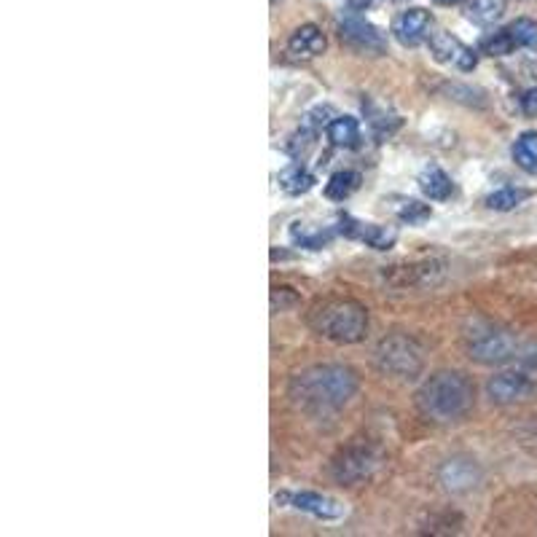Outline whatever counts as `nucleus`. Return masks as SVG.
<instances>
[{
	"label": "nucleus",
	"instance_id": "nucleus-1",
	"mask_svg": "<svg viewBox=\"0 0 537 537\" xmlns=\"http://www.w3.org/2000/svg\"><path fill=\"white\" fill-rule=\"evenodd\" d=\"M360 379L350 366L341 363H317L293 376L288 384V398L301 411L328 414L344 409L358 395Z\"/></svg>",
	"mask_w": 537,
	"mask_h": 537
},
{
	"label": "nucleus",
	"instance_id": "nucleus-2",
	"mask_svg": "<svg viewBox=\"0 0 537 537\" xmlns=\"http://www.w3.org/2000/svg\"><path fill=\"white\" fill-rule=\"evenodd\" d=\"M417 411L433 425H452L473 411L476 387L460 371H435L414 395Z\"/></svg>",
	"mask_w": 537,
	"mask_h": 537
},
{
	"label": "nucleus",
	"instance_id": "nucleus-3",
	"mask_svg": "<svg viewBox=\"0 0 537 537\" xmlns=\"http://www.w3.org/2000/svg\"><path fill=\"white\" fill-rule=\"evenodd\" d=\"M307 323L333 344H360L368 333V309L355 299H323L309 309Z\"/></svg>",
	"mask_w": 537,
	"mask_h": 537
},
{
	"label": "nucleus",
	"instance_id": "nucleus-4",
	"mask_svg": "<svg viewBox=\"0 0 537 537\" xmlns=\"http://www.w3.org/2000/svg\"><path fill=\"white\" fill-rule=\"evenodd\" d=\"M376 368L395 379H417L425 371V347L409 333H390L374 350Z\"/></svg>",
	"mask_w": 537,
	"mask_h": 537
},
{
	"label": "nucleus",
	"instance_id": "nucleus-5",
	"mask_svg": "<svg viewBox=\"0 0 537 537\" xmlns=\"http://www.w3.org/2000/svg\"><path fill=\"white\" fill-rule=\"evenodd\" d=\"M521 341L516 333L500 325H481L465 336V352L473 363L481 366H508L519 355Z\"/></svg>",
	"mask_w": 537,
	"mask_h": 537
},
{
	"label": "nucleus",
	"instance_id": "nucleus-6",
	"mask_svg": "<svg viewBox=\"0 0 537 537\" xmlns=\"http://www.w3.org/2000/svg\"><path fill=\"white\" fill-rule=\"evenodd\" d=\"M384 454L374 444H350L339 449V454L331 460V476L336 484L355 486L363 484L382 468Z\"/></svg>",
	"mask_w": 537,
	"mask_h": 537
},
{
	"label": "nucleus",
	"instance_id": "nucleus-7",
	"mask_svg": "<svg viewBox=\"0 0 537 537\" xmlns=\"http://www.w3.org/2000/svg\"><path fill=\"white\" fill-rule=\"evenodd\" d=\"M339 38L350 49L360 54H382L387 49V38L376 25H371L358 11H350L339 19Z\"/></svg>",
	"mask_w": 537,
	"mask_h": 537
},
{
	"label": "nucleus",
	"instance_id": "nucleus-8",
	"mask_svg": "<svg viewBox=\"0 0 537 537\" xmlns=\"http://www.w3.org/2000/svg\"><path fill=\"white\" fill-rule=\"evenodd\" d=\"M535 387V376H529L527 371L513 366L511 371H500V374H495L486 382V395H489V401L497 403V406H508V403L527 401L529 395L535 393Z\"/></svg>",
	"mask_w": 537,
	"mask_h": 537
},
{
	"label": "nucleus",
	"instance_id": "nucleus-9",
	"mask_svg": "<svg viewBox=\"0 0 537 537\" xmlns=\"http://www.w3.org/2000/svg\"><path fill=\"white\" fill-rule=\"evenodd\" d=\"M446 272L444 261L438 258H427V261H414V264H395L384 266V280L395 285V288H427L441 282Z\"/></svg>",
	"mask_w": 537,
	"mask_h": 537
},
{
	"label": "nucleus",
	"instance_id": "nucleus-10",
	"mask_svg": "<svg viewBox=\"0 0 537 537\" xmlns=\"http://www.w3.org/2000/svg\"><path fill=\"white\" fill-rule=\"evenodd\" d=\"M427 46H430V54H433L435 62H444V65H454L462 73H470L476 70L478 65V54L465 46V43L452 33H433L427 38Z\"/></svg>",
	"mask_w": 537,
	"mask_h": 537
},
{
	"label": "nucleus",
	"instance_id": "nucleus-11",
	"mask_svg": "<svg viewBox=\"0 0 537 537\" xmlns=\"http://www.w3.org/2000/svg\"><path fill=\"white\" fill-rule=\"evenodd\" d=\"M277 503L290 505V508H296V511L309 513V516L323 521H339L344 519V513H347V508H344L339 500L320 495V492H282V495H277Z\"/></svg>",
	"mask_w": 537,
	"mask_h": 537
},
{
	"label": "nucleus",
	"instance_id": "nucleus-12",
	"mask_svg": "<svg viewBox=\"0 0 537 537\" xmlns=\"http://www.w3.org/2000/svg\"><path fill=\"white\" fill-rule=\"evenodd\" d=\"M438 481H441L446 492L465 495V492H470V489H476V486L481 484V468H478L473 460L454 457V460H446L444 465L438 468Z\"/></svg>",
	"mask_w": 537,
	"mask_h": 537
},
{
	"label": "nucleus",
	"instance_id": "nucleus-13",
	"mask_svg": "<svg viewBox=\"0 0 537 537\" xmlns=\"http://www.w3.org/2000/svg\"><path fill=\"white\" fill-rule=\"evenodd\" d=\"M430 27H433V17L427 9H409L398 14L393 22L395 41L401 46H419L422 41L430 38Z\"/></svg>",
	"mask_w": 537,
	"mask_h": 537
},
{
	"label": "nucleus",
	"instance_id": "nucleus-14",
	"mask_svg": "<svg viewBox=\"0 0 537 537\" xmlns=\"http://www.w3.org/2000/svg\"><path fill=\"white\" fill-rule=\"evenodd\" d=\"M325 46H328V38L312 22L296 27L288 38V54L293 60H315V57H320L325 52Z\"/></svg>",
	"mask_w": 537,
	"mask_h": 537
},
{
	"label": "nucleus",
	"instance_id": "nucleus-15",
	"mask_svg": "<svg viewBox=\"0 0 537 537\" xmlns=\"http://www.w3.org/2000/svg\"><path fill=\"white\" fill-rule=\"evenodd\" d=\"M419 188H422V194H425L427 199H433V202H444V199H449L454 194L452 178H449L441 167H435V164L422 170V175H419Z\"/></svg>",
	"mask_w": 537,
	"mask_h": 537
},
{
	"label": "nucleus",
	"instance_id": "nucleus-16",
	"mask_svg": "<svg viewBox=\"0 0 537 537\" xmlns=\"http://www.w3.org/2000/svg\"><path fill=\"white\" fill-rule=\"evenodd\" d=\"M325 135L336 148H358L360 145V124L352 116H333L331 124L325 127Z\"/></svg>",
	"mask_w": 537,
	"mask_h": 537
},
{
	"label": "nucleus",
	"instance_id": "nucleus-17",
	"mask_svg": "<svg viewBox=\"0 0 537 537\" xmlns=\"http://www.w3.org/2000/svg\"><path fill=\"white\" fill-rule=\"evenodd\" d=\"M280 188L290 197H301L315 188V175L304 167V164H288L285 170L280 172Z\"/></svg>",
	"mask_w": 537,
	"mask_h": 537
},
{
	"label": "nucleus",
	"instance_id": "nucleus-18",
	"mask_svg": "<svg viewBox=\"0 0 537 537\" xmlns=\"http://www.w3.org/2000/svg\"><path fill=\"white\" fill-rule=\"evenodd\" d=\"M358 188H360V172L339 170L333 172L331 180L325 183V197L333 199V202H344V199H350Z\"/></svg>",
	"mask_w": 537,
	"mask_h": 537
},
{
	"label": "nucleus",
	"instance_id": "nucleus-19",
	"mask_svg": "<svg viewBox=\"0 0 537 537\" xmlns=\"http://www.w3.org/2000/svg\"><path fill=\"white\" fill-rule=\"evenodd\" d=\"M529 197H532V191H527V188L505 186L497 188L495 194L486 197V207H489V210H497V213H508V210H516V207Z\"/></svg>",
	"mask_w": 537,
	"mask_h": 537
},
{
	"label": "nucleus",
	"instance_id": "nucleus-20",
	"mask_svg": "<svg viewBox=\"0 0 537 537\" xmlns=\"http://www.w3.org/2000/svg\"><path fill=\"white\" fill-rule=\"evenodd\" d=\"M465 11L476 25H495L505 14V0H468Z\"/></svg>",
	"mask_w": 537,
	"mask_h": 537
},
{
	"label": "nucleus",
	"instance_id": "nucleus-21",
	"mask_svg": "<svg viewBox=\"0 0 537 537\" xmlns=\"http://www.w3.org/2000/svg\"><path fill=\"white\" fill-rule=\"evenodd\" d=\"M290 239L293 245L307 250H323L328 242H331V231L325 229H307L304 223H293L290 226Z\"/></svg>",
	"mask_w": 537,
	"mask_h": 537
},
{
	"label": "nucleus",
	"instance_id": "nucleus-22",
	"mask_svg": "<svg viewBox=\"0 0 537 537\" xmlns=\"http://www.w3.org/2000/svg\"><path fill=\"white\" fill-rule=\"evenodd\" d=\"M513 162L521 170L537 172V132H524L513 145Z\"/></svg>",
	"mask_w": 537,
	"mask_h": 537
},
{
	"label": "nucleus",
	"instance_id": "nucleus-23",
	"mask_svg": "<svg viewBox=\"0 0 537 537\" xmlns=\"http://www.w3.org/2000/svg\"><path fill=\"white\" fill-rule=\"evenodd\" d=\"M516 49H519V46L513 41L508 27H505V30H497V33H492L489 38L481 41V54H486V57H508V54H513Z\"/></svg>",
	"mask_w": 537,
	"mask_h": 537
},
{
	"label": "nucleus",
	"instance_id": "nucleus-24",
	"mask_svg": "<svg viewBox=\"0 0 537 537\" xmlns=\"http://www.w3.org/2000/svg\"><path fill=\"white\" fill-rule=\"evenodd\" d=\"M508 30H511L513 41H516V46H519V49L537 52V22L535 19H529V17L516 19V22H511V25H508Z\"/></svg>",
	"mask_w": 537,
	"mask_h": 537
},
{
	"label": "nucleus",
	"instance_id": "nucleus-25",
	"mask_svg": "<svg viewBox=\"0 0 537 537\" xmlns=\"http://www.w3.org/2000/svg\"><path fill=\"white\" fill-rule=\"evenodd\" d=\"M395 215L403 223H409V226H419V223H425L433 215V210L422 205V202H417V199H401V205H395Z\"/></svg>",
	"mask_w": 537,
	"mask_h": 537
},
{
	"label": "nucleus",
	"instance_id": "nucleus-26",
	"mask_svg": "<svg viewBox=\"0 0 537 537\" xmlns=\"http://www.w3.org/2000/svg\"><path fill=\"white\" fill-rule=\"evenodd\" d=\"M513 366L521 368V371H527L529 376H535L537 379V339L521 341L519 355L513 360Z\"/></svg>",
	"mask_w": 537,
	"mask_h": 537
},
{
	"label": "nucleus",
	"instance_id": "nucleus-27",
	"mask_svg": "<svg viewBox=\"0 0 537 537\" xmlns=\"http://www.w3.org/2000/svg\"><path fill=\"white\" fill-rule=\"evenodd\" d=\"M331 119H333L331 108H328V105H320V108H315V111H309L307 116H304L301 127L312 129V132H320V129L331 124Z\"/></svg>",
	"mask_w": 537,
	"mask_h": 537
},
{
	"label": "nucleus",
	"instance_id": "nucleus-28",
	"mask_svg": "<svg viewBox=\"0 0 537 537\" xmlns=\"http://www.w3.org/2000/svg\"><path fill=\"white\" fill-rule=\"evenodd\" d=\"M299 296L293 293V288H272V312H285L288 307H296Z\"/></svg>",
	"mask_w": 537,
	"mask_h": 537
},
{
	"label": "nucleus",
	"instance_id": "nucleus-29",
	"mask_svg": "<svg viewBox=\"0 0 537 537\" xmlns=\"http://www.w3.org/2000/svg\"><path fill=\"white\" fill-rule=\"evenodd\" d=\"M521 113L524 116H529V119H535L537 116V86H532V89H527V92L521 94Z\"/></svg>",
	"mask_w": 537,
	"mask_h": 537
},
{
	"label": "nucleus",
	"instance_id": "nucleus-30",
	"mask_svg": "<svg viewBox=\"0 0 537 537\" xmlns=\"http://www.w3.org/2000/svg\"><path fill=\"white\" fill-rule=\"evenodd\" d=\"M382 0H350V11H368L374 9V6H379Z\"/></svg>",
	"mask_w": 537,
	"mask_h": 537
},
{
	"label": "nucleus",
	"instance_id": "nucleus-31",
	"mask_svg": "<svg viewBox=\"0 0 537 537\" xmlns=\"http://www.w3.org/2000/svg\"><path fill=\"white\" fill-rule=\"evenodd\" d=\"M435 3H441V6H454V3H462V0H435Z\"/></svg>",
	"mask_w": 537,
	"mask_h": 537
}]
</instances>
